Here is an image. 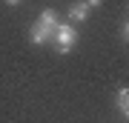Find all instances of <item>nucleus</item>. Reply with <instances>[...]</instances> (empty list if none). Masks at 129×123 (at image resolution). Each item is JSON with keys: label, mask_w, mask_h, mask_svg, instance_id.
<instances>
[{"label": "nucleus", "mask_w": 129, "mask_h": 123, "mask_svg": "<svg viewBox=\"0 0 129 123\" xmlns=\"http://www.w3.org/2000/svg\"><path fill=\"white\" fill-rule=\"evenodd\" d=\"M89 12H92V9H89L86 3H72V6H69V20H72V26H75V23H83V20L89 17Z\"/></svg>", "instance_id": "obj_4"}, {"label": "nucleus", "mask_w": 129, "mask_h": 123, "mask_svg": "<svg viewBox=\"0 0 129 123\" xmlns=\"http://www.w3.org/2000/svg\"><path fill=\"white\" fill-rule=\"evenodd\" d=\"M3 3H6V6H20L23 0H3Z\"/></svg>", "instance_id": "obj_8"}, {"label": "nucleus", "mask_w": 129, "mask_h": 123, "mask_svg": "<svg viewBox=\"0 0 129 123\" xmlns=\"http://www.w3.org/2000/svg\"><path fill=\"white\" fill-rule=\"evenodd\" d=\"M115 106H118V112L123 114V117L129 114V89H126V86L118 89V95H115Z\"/></svg>", "instance_id": "obj_5"}, {"label": "nucleus", "mask_w": 129, "mask_h": 123, "mask_svg": "<svg viewBox=\"0 0 129 123\" xmlns=\"http://www.w3.org/2000/svg\"><path fill=\"white\" fill-rule=\"evenodd\" d=\"M35 23H40V26H46V29H52V32H55L57 23H60V17H57V12H55V9H43L40 14H37V20H35Z\"/></svg>", "instance_id": "obj_3"}, {"label": "nucleus", "mask_w": 129, "mask_h": 123, "mask_svg": "<svg viewBox=\"0 0 129 123\" xmlns=\"http://www.w3.org/2000/svg\"><path fill=\"white\" fill-rule=\"evenodd\" d=\"M118 37H120V43H126V40H129V23H126V20L120 23V29H118Z\"/></svg>", "instance_id": "obj_6"}, {"label": "nucleus", "mask_w": 129, "mask_h": 123, "mask_svg": "<svg viewBox=\"0 0 129 123\" xmlns=\"http://www.w3.org/2000/svg\"><path fill=\"white\" fill-rule=\"evenodd\" d=\"M101 3H103V0H86V6H89V9H98Z\"/></svg>", "instance_id": "obj_7"}, {"label": "nucleus", "mask_w": 129, "mask_h": 123, "mask_svg": "<svg viewBox=\"0 0 129 123\" xmlns=\"http://www.w3.org/2000/svg\"><path fill=\"white\" fill-rule=\"evenodd\" d=\"M52 37H55V32L46 26H40V23H32V29H29V40H32L35 46H43V43H49Z\"/></svg>", "instance_id": "obj_2"}, {"label": "nucleus", "mask_w": 129, "mask_h": 123, "mask_svg": "<svg viewBox=\"0 0 129 123\" xmlns=\"http://www.w3.org/2000/svg\"><path fill=\"white\" fill-rule=\"evenodd\" d=\"M52 40L57 43V52H60V55H69V49L78 43V29H75L72 23H57Z\"/></svg>", "instance_id": "obj_1"}]
</instances>
